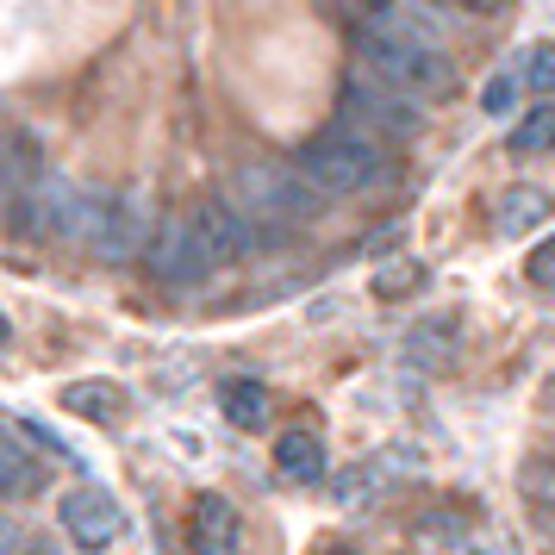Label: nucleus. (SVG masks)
Listing matches in <instances>:
<instances>
[{"instance_id": "12", "label": "nucleus", "mask_w": 555, "mask_h": 555, "mask_svg": "<svg viewBox=\"0 0 555 555\" xmlns=\"http://www.w3.org/2000/svg\"><path fill=\"white\" fill-rule=\"evenodd\" d=\"M275 468L281 480H300V487H312V480H325V437L312 425H294L275 437Z\"/></svg>"}, {"instance_id": "13", "label": "nucleus", "mask_w": 555, "mask_h": 555, "mask_svg": "<svg viewBox=\"0 0 555 555\" xmlns=\"http://www.w3.org/2000/svg\"><path fill=\"white\" fill-rule=\"evenodd\" d=\"M63 405L76 418H94V425H119L126 418V387H113V380H69Z\"/></svg>"}, {"instance_id": "7", "label": "nucleus", "mask_w": 555, "mask_h": 555, "mask_svg": "<svg viewBox=\"0 0 555 555\" xmlns=\"http://www.w3.org/2000/svg\"><path fill=\"white\" fill-rule=\"evenodd\" d=\"M344 119L362 126V131H375V138H418V126H425V119L405 106V94H393V88L375 81L369 69L344 81Z\"/></svg>"}, {"instance_id": "11", "label": "nucleus", "mask_w": 555, "mask_h": 555, "mask_svg": "<svg viewBox=\"0 0 555 555\" xmlns=\"http://www.w3.org/2000/svg\"><path fill=\"white\" fill-rule=\"evenodd\" d=\"M44 487V462L38 450H26V430L0 425V500H31Z\"/></svg>"}, {"instance_id": "18", "label": "nucleus", "mask_w": 555, "mask_h": 555, "mask_svg": "<svg viewBox=\"0 0 555 555\" xmlns=\"http://www.w3.org/2000/svg\"><path fill=\"white\" fill-rule=\"evenodd\" d=\"M525 76H530V88H537V94H550V101H555V44H530Z\"/></svg>"}, {"instance_id": "23", "label": "nucleus", "mask_w": 555, "mask_h": 555, "mask_svg": "<svg viewBox=\"0 0 555 555\" xmlns=\"http://www.w3.org/2000/svg\"><path fill=\"white\" fill-rule=\"evenodd\" d=\"M437 7H462V13H505L512 0H437Z\"/></svg>"}, {"instance_id": "4", "label": "nucleus", "mask_w": 555, "mask_h": 555, "mask_svg": "<svg viewBox=\"0 0 555 555\" xmlns=\"http://www.w3.org/2000/svg\"><path fill=\"white\" fill-rule=\"evenodd\" d=\"M81 244L101 256V262H131V256L151 250V206L144 194H94L88 201V231Z\"/></svg>"}, {"instance_id": "14", "label": "nucleus", "mask_w": 555, "mask_h": 555, "mask_svg": "<svg viewBox=\"0 0 555 555\" xmlns=\"http://www.w3.org/2000/svg\"><path fill=\"white\" fill-rule=\"evenodd\" d=\"M543 219H550V194H543V188H505L500 206H493L500 237H525V231H537Z\"/></svg>"}, {"instance_id": "1", "label": "nucleus", "mask_w": 555, "mask_h": 555, "mask_svg": "<svg viewBox=\"0 0 555 555\" xmlns=\"http://www.w3.org/2000/svg\"><path fill=\"white\" fill-rule=\"evenodd\" d=\"M225 201L250 219L256 231L269 225H306V219H319L325 212V188H312L306 181L300 163H281V156H250V163H237L225 176Z\"/></svg>"}, {"instance_id": "19", "label": "nucleus", "mask_w": 555, "mask_h": 555, "mask_svg": "<svg viewBox=\"0 0 555 555\" xmlns=\"http://www.w3.org/2000/svg\"><path fill=\"white\" fill-rule=\"evenodd\" d=\"M480 106H487L493 119H505V113H518V81H512V76H493L487 88H480Z\"/></svg>"}, {"instance_id": "28", "label": "nucleus", "mask_w": 555, "mask_h": 555, "mask_svg": "<svg viewBox=\"0 0 555 555\" xmlns=\"http://www.w3.org/2000/svg\"><path fill=\"white\" fill-rule=\"evenodd\" d=\"M550 480H555V455H550Z\"/></svg>"}, {"instance_id": "26", "label": "nucleus", "mask_w": 555, "mask_h": 555, "mask_svg": "<svg viewBox=\"0 0 555 555\" xmlns=\"http://www.w3.org/2000/svg\"><path fill=\"white\" fill-rule=\"evenodd\" d=\"M0 344H7V312H0Z\"/></svg>"}, {"instance_id": "5", "label": "nucleus", "mask_w": 555, "mask_h": 555, "mask_svg": "<svg viewBox=\"0 0 555 555\" xmlns=\"http://www.w3.org/2000/svg\"><path fill=\"white\" fill-rule=\"evenodd\" d=\"M144 256H151V275H156V281H169V287L206 281L212 269H219V256H212V244H206V231L194 225V212H181V219H163Z\"/></svg>"}, {"instance_id": "8", "label": "nucleus", "mask_w": 555, "mask_h": 555, "mask_svg": "<svg viewBox=\"0 0 555 555\" xmlns=\"http://www.w3.org/2000/svg\"><path fill=\"white\" fill-rule=\"evenodd\" d=\"M56 518H63V530L76 537L81 550H113L126 537V512H119V500L106 487H76L69 500L56 505Z\"/></svg>"}, {"instance_id": "20", "label": "nucleus", "mask_w": 555, "mask_h": 555, "mask_svg": "<svg viewBox=\"0 0 555 555\" xmlns=\"http://www.w3.org/2000/svg\"><path fill=\"white\" fill-rule=\"evenodd\" d=\"M418 281H425V269H418V262H387V269L375 275V294L387 300V294H405V287H418Z\"/></svg>"}, {"instance_id": "3", "label": "nucleus", "mask_w": 555, "mask_h": 555, "mask_svg": "<svg viewBox=\"0 0 555 555\" xmlns=\"http://www.w3.org/2000/svg\"><path fill=\"white\" fill-rule=\"evenodd\" d=\"M356 63L375 81H387L405 101H430L455 88V63L443 51V38H387V31H350Z\"/></svg>"}, {"instance_id": "15", "label": "nucleus", "mask_w": 555, "mask_h": 555, "mask_svg": "<svg viewBox=\"0 0 555 555\" xmlns=\"http://www.w3.org/2000/svg\"><path fill=\"white\" fill-rule=\"evenodd\" d=\"M219 405H225V418L237 430H262V425H269V387L250 380V375L219 380Z\"/></svg>"}, {"instance_id": "6", "label": "nucleus", "mask_w": 555, "mask_h": 555, "mask_svg": "<svg viewBox=\"0 0 555 555\" xmlns=\"http://www.w3.org/2000/svg\"><path fill=\"white\" fill-rule=\"evenodd\" d=\"M88 201L94 194H76L69 181H38L26 201H13V225L31 231V237H69L81 244V231H88Z\"/></svg>"}, {"instance_id": "25", "label": "nucleus", "mask_w": 555, "mask_h": 555, "mask_svg": "<svg viewBox=\"0 0 555 555\" xmlns=\"http://www.w3.org/2000/svg\"><path fill=\"white\" fill-rule=\"evenodd\" d=\"M537 525H543V530L555 537V505H543V512H537Z\"/></svg>"}, {"instance_id": "29", "label": "nucleus", "mask_w": 555, "mask_h": 555, "mask_svg": "<svg viewBox=\"0 0 555 555\" xmlns=\"http://www.w3.org/2000/svg\"><path fill=\"white\" fill-rule=\"evenodd\" d=\"M475 555H487V550H475Z\"/></svg>"}, {"instance_id": "9", "label": "nucleus", "mask_w": 555, "mask_h": 555, "mask_svg": "<svg viewBox=\"0 0 555 555\" xmlns=\"http://www.w3.org/2000/svg\"><path fill=\"white\" fill-rule=\"evenodd\" d=\"M188 212H194V225L206 231V244H212L219 262H244V256L256 250V225L225 201V194H219V201H194Z\"/></svg>"}, {"instance_id": "16", "label": "nucleus", "mask_w": 555, "mask_h": 555, "mask_svg": "<svg viewBox=\"0 0 555 555\" xmlns=\"http://www.w3.org/2000/svg\"><path fill=\"white\" fill-rule=\"evenodd\" d=\"M455 350V319L450 312H437V319H425V325H412V337H405V362L412 369H443Z\"/></svg>"}, {"instance_id": "17", "label": "nucleus", "mask_w": 555, "mask_h": 555, "mask_svg": "<svg viewBox=\"0 0 555 555\" xmlns=\"http://www.w3.org/2000/svg\"><path fill=\"white\" fill-rule=\"evenodd\" d=\"M543 151H555V106L525 113L518 131H512V156H543Z\"/></svg>"}, {"instance_id": "21", "label": "nucleus", "mask_w": 555, "mask_h": 555, "mask_svg": "<svg viewBox=\"0 0 555 555\" xmlns=\"http://www.w3.org/2000/svg\"><path fill=\"white\" fill-rule=\"evenodd\" d=\"M375 487H380V468H350V475L337 480V500H344V505H369Z\"/></svg>"}, {"instance_id": "22", "label": "nucleus", "mask_w": 555, "mask_h": 555, "mask_svg": "<svg viewBox=\"0 0 555 555\" xmlns=\"http://www.w3.org/2000/svg\"><path fill=\"white\" fill-rule=\"evenodd\" d=\"M525 275L537 281V287H555V237H543V244H537V250H530Z\"/></svg>"}, {"instance_id": "24", "label": "nucleus", "mask_w": 555, "mask_h": 555, "mask_svg": "<svg viewBox=\"0 0 555 555\" xmlns=\"http://www.w3.org/2000/svg\"><path fill=\"white\" fill-rule=\"evenodd\" d=\"M20 543H26V537H20V525L0 512V555H20Z\"/></svg>"}, {"instance_id": "27", "label": "nucleus", "mask_w": 555, "mask_h": 555, "mask_svg": "<svg viewBox=\"0 0 555 555\" xmlns=\"http://www.w3.org/2000/svg\"><path fill=\"white\" fill-rule=\"evenodd\" d=\"M325 555H356V550H325Z\"/></svg>"}, {"instance_id": "2", "label": "nucleus", "mask_w": 555, "mask_h": 555, "mask_svg": "<svg viewBox=\"0 0 555 555\" xmlns=\"http://www.w3.org/2000/svg\"><path fill=\"white\" fill-rule=\"evenodd\" d=\"M294 163H300L306 181L325 188V194H362V188H380V181L393 176V151L380 144L375 131L350 126V119H344V126L312 131Z\"/></svg>"}, {"instance_id": "30", "label": "nucleus", "mask_w": 555, "mask_h": 555, "mask_svg": "<svg viewBox=\"0 0 555 555\" xmlns=\"http://www.w3.org/2000/svg\"><path fill=\"white\" fill-rule=\"evenodd\" d=\"M0 138H7V131H0Z\"/></svg>"}, {"instance_id": "10", "label": "nucleus", "mask_w": 555, "mask_h": 555, "mask_svg": "<svg viewBox=\"0 0 555 555\" xmlns=\"http://www.w3.org/2000/svg\"><path fill=\"white\" fill-rule=\"evenodd\" d=\"M188 543H194V555H237L244 550V518H237V505H231L225 493H201L194 525H188Z\"/></svg>"}]
</instances>
